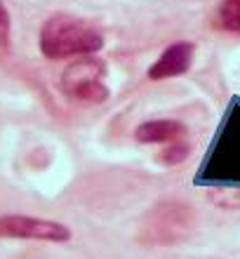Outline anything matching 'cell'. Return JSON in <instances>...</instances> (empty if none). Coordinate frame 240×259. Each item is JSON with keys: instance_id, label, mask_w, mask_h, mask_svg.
<instances>
[{"instance_id": "cell-7", "label": "cell", "mask_w": 240, "mask_h": 259, "mask_svg": "<svg viewBox=\"0 0 240 259\" xmlns=\"http://www.w3.org/2000/svg\"><path fill=\"white\" fill-rule=\"evenodd\" d=\"M188 156H191V144L186 142V139H177V142L160 146L158 163L165 165V167H174V165L184 163Z\"/></svg>"}, {"instance_id": "cell-4", "label": "cell", "mask_w": 240, "mask_h": 259, "mask_svg": "<svg viewBox=\"0 0 240 259\" xmlns=\"http://www.w3.org/2000/svg\"><path fill=\"white\" fill-rule=\"evenodd\" d=\"M196 64V42L193 40H174L160 52L153 64L146 68V78L151 82H165L181 78Z\"/></svg>"}, {"instance_id": "cell-3", "label": "cell", "mask_w": 240, "mask_h": 259, "mask_svg": "<svg viewBox=\"0 0 240 259\" xmlns=\"http://www.w3.org/2000/svg\"><path fill=\"white\" fill-rule=\"evenodd\" d=\"M0 238L35 240V243H71L73 231L69 224L33 214H0Z\"/></svg>"}, {"instance_id": "cell-5", "label": "cell", "mask_w": 240, "mask_h": 259, "mask_svg": "<svg viewBox=\"0 0 240 259\" xmlns=\"http://www.w3.org/2000/svg\"><path fill=\"white\" fill-rule=\"evenodd\" d=\"M134 142L144 146H165L177 139H186L188 127L179 118H151L134 127Z\"/></svg>"}, {"instance_id": "cell-2", "label": "cell", "mask_w": 240, "mask_h": 259, "mask_svg": "<svg viewBox=\"0 0 240 259\" xmlns=\"http://www.w3.org/2000/svg\"><path fill=\"white\" fill-rule=\"evenodd\" d=\"M59 90L69 102L82 106H99L111 97L109 64L99 55L80 57L64 66L59 75Z\"/></svg>"}, {"instance_id": "cell-8", "label": "cell", "mask_w": 240, "mask_h": 259, "mask_svg": "<svg viewBox=\"0 0 240 259\" xmlns=\"http://www.w3.org/2000/svg\"><path fill=\"white\" fill-rule=\"evenodd\" d=\"M12 38V14L7 10L5 0H0V50L10 45Z\"/></svg>"}, {"instance_id": "cell-1", "label": "cell", "mask_w": 240, "mask_h": 259, "mask_svg": "<svg viewBox=\"0 0 240 259\" xmlns=\"http://www.w3.org/2000/svg\"><path fill=\"white\" fill-rule=\"evenodd\" d=\"M106 48L102 28L76 14L57 12L42 21L38 31V50L50 62H73L80 57L102 55Z\"/></svg>"}, {"instance_id": "cell-6", "label": "cell", "mask_w": 240, "mask_h": 259, "mask_svg": "<svg viewBox=\"0 0 240 259\" xmlns=\"http://www.w3.org/2000/svg\"><path fill=\"white\" fill-rule=\"evenodd\" d=\"M212 28L240 38V0H219L212 12Z\"/></svg>"}]
</instances>
